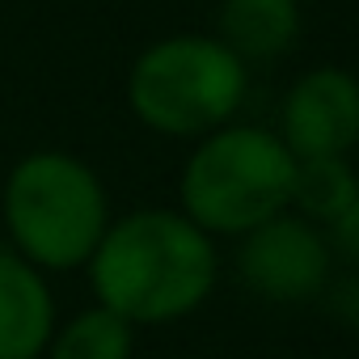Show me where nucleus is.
<instances>
[{
  "label": "nucleus",
  "instance_id": "11",
  "mask_svg": "<svg viewBox=\"0 0 359 359\" xmlns=\"http://www.w3.org/2000/svg\"><path fill=\"white\" fill-rule=\"evenodd\" d=\"M321 300H325V309H330V317L334 321H342V325H355L359 330V275H351V279H330L325 283V292H321Z\"/></svg>",
  "mask_w": 359,
  "mask_h": 359
},
{
  "label": "nucleus",
  "instance_id": "1",
  "mask_svg": "<svg viewBox=\"0 0 359 359\" xmlns=\"http://www.w3.org/2000/svg\"><path fill=\"white\" fill-rule=\"evenodd\" d=\"M85 271L93 304L144 330L199 313L216 292L220 254L177 208H140L110 220Z\"/></svg>",
  "mask_w": 359,
  "mask_h": 359
},
{
  "label": "nucleus",
  "instance_id": "2",
  "mask_svg": "<svg viewBox=\"0 0 359 359\" xmlns=\"http://www.w3.org/2000/svg\"><path fill=\"white\" fill-rule=\"evenodd\" d=\"M0 216H5L9 250H18L43 275L89 266L114 220L110 195L93 165L60 148H39L9 169L0 191Z\"/></svg>",
  "mask_w": 359,
  "mask_h": 359
},
{
  "label": "nucleus",
  "instance_id": "12",
  "mask_svg": "<svg viewBox=\"0 0 359 359\" xmlns=\"http://www.w3.org/2000/svg\"><path fill=\"white\" fill-rule=\"evenodd\" d=\"M325 237H330V250H334V254H342L346 262L359 266V191H355V199L346 203V212L325 229Z\"/></svg>",
  "mask_w": 359,
  "mask_h": 359
},
{
  "label": "nucleus",
  "instance_id": "9",
  "mask_svg": "<svg viewBox=\"0 0 359 359\" xmlns=\"http://www.w3.org/2000/svg\"><path fill=\"white\" fill-rule=\"evenodd\" d=\"M359 191V173L351 169L346 156H313V161H296V177H292V212L304 216L317 229H330L346 203Z\"/></svg>",
  "mask_w": 359,
  "mask_h": 359
},
{
  "label": "nucleus",
  "instance_id": "5",
  "mask_svg": "<svg viewBox=\"0 0 359 359\" xmlns=\"http://www.w3.org/2000/svg\"><path fill=\"white\" fill-rule=\"evenodd\" d=\"M330 271H334V250L325 229L309 224L296 212L258 224L237 245V275L266 304L321 300L325 283L334 279Z\"/></svg>",
  "mask_w": 359,
  "mask_h": 359
},
{
  "label": "nucleus",
  "instance_id": "4",
  "mask_svg": "<svg viewBox=\"0 0 359 359\" xmlns=\"http://www.w3.org/2000/svg\"><path fill=\"white\" fill-rule=\"evenodd\" d=\"M245 97V64L216 34H169L127 72L131 114L173 140H203L233 123Z\"/></svg>",
  "mask_w": 359,
  "mask_h": 359
},
{
  "label": "nucleus",
  "instance_id": "8",
  "mask_svg": "<svg viewBox=\"0 0 359 359\" xmlns=\"http://www.w3.org/2000/svg\"><path fill=\"white\" fill-rule=\"evenodd\" d=\"M300 34V0H224L220 5V43L241 60H275Z\"/></svg>",
  "mask_w": 359,
  "mask_h": 359
},
{
  "label": "nucleus",
  "instance_id": "7",
  "mask_svg": "<svg viewBox=\"0 0 359 359\" xmlns=\"http://www.w3.org/2000/svg\"><path fill=\"white\" fill-rule=\"evenodd\" d=\"M55 325L60 313L47 275L0 245V359H43Z\"/></svg>",
  "mask_w": 359,
  "mask_h": 359
},
{
  "label": "nucleus",
  "instance_id": "10",
  "mask_svg": "<svg viewBox=\"0 0 359 359\" xmlns=\"http://www.w3.org/2000/svg\"><path fill=\"white\" fill-rule=\"evenodd\" d=\"M131 355H135V325H127L102 304H89L55 325L43 359H131Z\"/></svg>",
  "mask_w": 359,
  "mask_h": 359
},
{
  "label": "nucleus",
  "instance_id": "6",
  "mask_svg": "<svg viewBox=\"0 0 359 359\" xmlns=\"http://www.w3.org/2000/svg\"><path fill=\"white\" fill-rule=\"evenodd\" d=\"M296 161L346 156L359 144V76L346 68H313L292 81L275 131Z\"/></svg>",
  "mask_w": 359,
  "mask_h": 359
},
{
  "label": "nucleus",
  "instance_id": "3",
  "mask_svg": "<svg viewBox=\"0 0 359 359\" xmlns=\"http://www.w3.org/2000/svg\"><path fill=\"white\" fill-rule=\"evenodd\" d=\"M292 177L296 156L275 131L254 123H224L187 156L177 182V212L195 220L212 241H241L258 224L292 212Z\"/></svg>",
  "mask_w": 359,
  "mask_h": 359
}]
</instances>
